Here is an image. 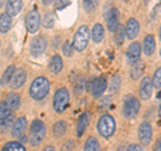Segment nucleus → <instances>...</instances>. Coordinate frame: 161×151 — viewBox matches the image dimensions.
<instances>
[{"instance_id": "nucleus-1", "label": "nucleus", "mask_w": 161, "mask_h": 151, "mask_svg": "<svg viewBox=\"0 0 161 151\" xmlns=\"http://www.w3.org/2000/svg\"><path fill=\"white\" fill-rule=\"evenodd\" d=\"M50 91V83L46 78L39 76L32 82L31 87H30V95L35 100H40L47 96V94Z\"/></svg>"}, {"instance_id": "nucleus-2", "label": "nucleus", "mask_w": 161, "mask_h": 151, "mask_svg": "<svg viewBox=\"0 0 161 151\" xmlns=\"http://www.w3.org/2000/svg\"><path fill=\"white\" fill-rule=\"evenodd\" d=\"M44 135H46V126L42 120L35 119L31 124V128H30V143L32 146H38L43 140Z\"/></svg>"}, {"instance_id": "nucleus-3", "label": "nucleus", "mask_w": 161, "mask_h": 151, "mask_svg": "<svg viewBox=\"0 0 161 151\" xmlns=\"http://www.w3.org/2000/svg\"><path fill=\"white\" fill-rule=\"evenodd\" d=\"M98 133L102 135L103 138H110L115 131V120L112 115H103L102 118L98 120L97 124Z\"/></svg>"}, {"instance_id": "nucleus-4", "label": "nucleus", "mask_w": 161, "mask_h": 151, "mask_svg": "<svg viewBox=\"0 0 161 151\" xmlns=\"http://www.w3.org/2000/svg\"><path fill=\"white\" fill-rule=\"evenodd\" d=\"M70 102V94L66 88H59L57 92L54 95V99H53V106H54V110L57 112H63L64 110L67 108Z\"/></svg>"}, {"instance_id": "nucleus-5", "label": "nucleus", "mask_w": 161, "mask_h": 151, "mask_svg": "<svg viewBox=\"0 0 161 151\" xmlns=\"http://www.w3.org/2000/svg\"><path fill=\"white\" fill-rule=\"evenodd\" d=\"M90 39V32H89V27L87 26H80L78 28V31L74 35V42H73V47L77 51H83L86 48L87 43Z\"/></svg>"}, {"instance_id": "nucleus-6", "label": "nucleus", "mask_w": 161, "mask_h": 151, "mask_svg": "<svg viewBox=\"0 0 161 151\" xmlns=\"http://www.w3.org/2000/svg\"><path fill=\"white\" fill-rule=\"evenodd\" d=\"M140 111V102L137 98L134 96H128L124 102V115L125 118L132 119Z\"/></svg>"}, {"instance_id": "nucleus-7", "label": "nucleus", "mask_w": 161, "mask_h": 151, "mask_svg": "<svg viewBox=\"0 0 161 151\" xmlns=\"http://www.w3.org/2000/svg\"><path fill=\"white\" fill-rule=\"evenodd\" d=\"M26 26H27L28 32H31V34L38 32L39 26H40V16H39V12L36 11V9H32V11H30L27 13Z\"/></svg>"}, {"instance_id": "nucleus-8", "label": "nucleus", "mask_w": 161, "mask_h": 151, "mask_svg": "<svg viewBox=\"0 0 161 151\" xmlns=\"http://www.w3.org/2000/svg\"><path fill=\"white\" fill-rule=\"evenodd\" d=\"M152 126H150L148 122H144L141 123L140 128H138V138H140V142L142 143L144 146H148L150 143V139H152Z\"/></svg>"}, {"instance_id": "nucleus-9", "label": "nucleus", "mask_w": 161, "mask_h": 151, "mask_svg": "<svg viewBox=\"0 0 161 151\" xmlns=\"http://www.w3.org/2000/svg\"><path fill=\"white\" fill-rule=\"evenodd\" d=\"M47 47V40L44 36H38L35 38L32 42H31V48H30V51L34 56H39V55H42L44 52V49Z\"/></svg>"}, {"instance_id": "nucleus-10", "label": "nucleus", "mask_w": 161, "mask_h": 151, "mask_svg": "<svg viewBox=\"0 0 161 151\" xmlns=\"http://www.w3.org/2000/svg\"><path fill=\"white\" fill-rule=\"evenodd\" d=\"M106 79H105L103 76H98L95 78L93 82H92V94L94 95L95 98H99L101 95L103 94V91L106 90Z\"/></svg>"}, {"instance_id": "nucleus-11", "label": "nucleus", "mask_w": 161, "mask_h": 151, "mask_svg": "<svg viewBox=\"0 0 161 151\" xmlns=\"http://www.w3.org/2000/svg\"><path fill=\"white\" fill-rule=\"evenodd\" d=\"M152 92H153V83L149 78L145 76L142 79V82H141V86H140V96L147 100L152 96Z\"/></svg>"}, {"instance_id": "nucleus-12", "label": "nucleus", "mask_w": 161, "mask_h": 151, "mask_svg": "<svg viewBox=\"0 0 161 151\" xmlns=\"http://www.w3.org/2000/svg\"><path fill=\"white\" fill-rule=\"evenodd\" d=\"M106 23H108V28L110 32H114L118 27V11L115 8L109 9L106 12Z\"/></svg>"}, {"instance_id": "nucleus-13", "label": "nucleus", "mask_w": 161, "mask_h": 151, "mask_svg": "<svg viewBox=\"0 0 161 151\" xmlns=\"http://www.w3.org/2000/svg\"><path fill=\"white\" fill-rule=\"evenodd\" d=\"M26 128H27V119L24 117H19L12 126V135L15 138L22 137L24 131H26Z\"/></svg>"}, {"instance_id": "nucleus-14", "label": "nucleus", "mask_w": 161, "mask_h": 151, "mask_svg": "<svg viewBox=\"0 0 161 151\" xmlns=\"http://www.w3.org/2000/svg\"><path fill=\"white\" fill-rule=\"evenodd\" d=\"M26 82V72L22 68L15 70V72L11 78V87L12 88H20Z\"/></svg>"}, {"instance_id": "nucleus-15", "label": "nucleus", "mask_w": 161, "mask_h": 151, "mask_svg": "<svg viewBox=\"0 0 161 151\" xmlns=\"http://www.w3.org/2000/svg\"><path fill=\"white\" fill-rule=\"evenodd\" d=\"M140 32V24L136 19H129L126 23V28H125V34L129 39H134Z\"/></svg>"}, {"instance_id": "nucleus-16", "label": "nucleus", "mask_w": 161, "mask_h": 151, "mask_svg": "<svg viewBox=\"0 0 161 151\" xmlns=\"http://www.w3.org/2000/svg\"><path fill=\"white\" fill-rule=\"evenodd\" d=\"M89 122H90V112L89 111H85L79 117L78 123H77V134H78V137H82L83 133L86 131V128H87V126H89Z\"/></svg>"}, {"instance_id": "nucleus-17", "label": "nucleus", "mask_w": 161, "mask_h": 151, "mask_svg": "<svg viewBox=\"0 0 161 151\" xmlns=\"http://www.w3.org/2000/svg\"><path fill=\"white\" fill-rule=\"evenodd\" d=\"M140 54H141V46L140 43H132L128 48V52H126V56H128V60L130 63H134L137 62V60L140 59Z\"/></svg>"}, {"instance_id": "nucleus-18", "label": "nucleus", "mask_w": 161, "mask_h": 151, "mask_svg": "<svg viewBox=\"0 0 161 151\" xmlns=\"http://www.w3.org/2000/svg\"><path fill=\"white\" fill-rule=\"evenodd\" d=\"M22 0H8L7 3V13L9 16H16L22 11Z\"/></svg>"}, {"instance_id": "nucleus-19", "label": "nucleus", "mask_w": 161, "mask_h": 151, "mask_svg": "<svg viewBox=\"0 0 161 151\" xmlns=\"http://www.w3.org/2000/svg\"><path fill=\"white\" fill-rule=\"evenodd\" d=\"M48 68H50V71L54 72V74L60 72L62 71V68H63L62 58H60L59 55H54V56L51 58V60H50V63H48Z\"/></svg>"}, {"instance_id": "nucleus-20", "label": "nucleus", "mask_w": 161, "mask_h": 151, "mask_svg": "<svg viewBox=\"0 0 161 151\" xmlns=\"http://www.w3.org/2000/svg\"><path fill=\"white\" fill-rule=\"evenodd\" d=\"M156 49V40L153 35H147L144 38V52L147 55H152Z\"/></svg>"}, {"instance_id": "nucleus-21", "label": "nucleus", "mask_w": 161, "mask_h": 151, "mask_svg": "<svg viewBox=\"0 0 161 151\" xmlns=\"http://www.w3.org/2000/svg\"><path fill=\"white\" fill-rule=\"evenodd\" d=\"M12 26V20H11V16L6 12L3 15H0V32L6 34L9 31V28Z\"/></svg>"}, {"instance_id": "nucleus-22", "label": "nucleus", "mask_w": 161, "mask_h": 151, "mask_svg": "<svg viewBox=\"0 0 161 151\" xmlns=\"http://www.w3.org/2000/svg\"><path fill=\"white\" fill-rule=\"evenodd\" d=\"M144 68H145V64L142 62H134L133 66H132V70H130V76L132 79H138L141 75L144 74Z\"/></svg>"}, {"instance_id": "nucleus-23", "label": "nucleus", "mask_w": 161, "mask_h": 151, "mask_svg": "<svg viewBox=\"0 0 161 151\" xmlns=\"http://www.w3.org/2000/svg\"><path fill=\"white\" fill-rule=\"evenodd\" d=\"M92 38H93V42L94 43H99V42H102V40H103L105 31H103V27L101 26V24H95V26L93 27Z\"/></svg>"}, {"instance_id": "nucleus-24", "label": "nucleus", "mask_w": 161, "mask_h": 151, "mask_svg": "<svg viewBox=\"0 0 161 151\" xmlns=\"http://www.w3.org/2000/svg\"><path fill=\"white\" fill-rule=\"evenodd\" d=\"M6 103L8 104V107L11 108V110H18L19 106H20V98H19V95L18 94H14V92L8 94Z\"/></svg>"}, {"instance_id": "nucleus-25", "label": "nucleus", "mask_w": 161, "mask_h": 151, "mask_svg": "<svg viewBox=\"0 0 161 151\" xmlns=\"http://www.w3.org/2000/svg\"><path fill=\"white\" fill-rule=\"evenodd\" d=\"M55 22H57V16H55V13L53 11H48V12L44 13V16H43V26L46 28L54 27Z\"/></svg>"}, {"instance_id": "nucleus-26", "label": "nucleus", "mask_w": 161, "mask_h": 151, "mask_svg": "<svg viewBox=\"0 0 161 151\" xmlns=\"http://www.w3.org/2000/svg\"><path fill=\"white\" fill-rule=\"evenodd\" d=\"M2 151H26V148L20 142H8L3 146Z\"/></svg>"}, {"instance_id": "nucleus-27", "label": "nucleus", "mask_w": 161, "mask_h": 151, "mask_svg": "<svg viewBox=\"0 0 161 151\" xmlns=\"http://www.w3.org/2000/svg\"><path fill=\"white\" fill-rule=\"evenodd\" d=\"M66 128H67V126L66 123L63 122V120H59V122H57L54 124V128H53V133L55 137H62V135L66 133Z\"/></svg>"}, {"instance_id": "nucleus-28", "label": "nucleus", "mask_w": 161, "mask_h": 151, "mask_svg": "<svg viewBox=\"0 0 161 151\" xmlns=\"http://www.w3.org/2000/svg\"><path fill=\"white\" fill-rule=\"evenodd\" d=\"M15 66H9L7 70H6V72L3 74V76H2V79H0V83H2V86H6L9 80H11V78H12V75H14V72H15Z\"/></svg>"}, {"instance_id": "nucleus-29", "label": "nucleus", "mask_w": 161, "mask_h": 151, "mask_svg": "<svg viewBox=\"0 0 161 151\" xmlns=\"http://www.w3.org/2000/svg\"><path fill=\"white\" fill-rule=\"evenodd\" d=\"M85 151H99V143L95 138H89L85 143Z\"/></svg>"}, {"instance_id": "nucleus-30", "label": "nucleus", "mask_w": 161, "mask_h": 151, "mask_svg": "<svg viewBox=\"0 0 161 151\" xmlns=\"http://www.w3.org/2000/svg\"><path fill=\"white\" fill-rule=\"evenodd\" d=\"M114 32H115V43H117L118 46H121V44L124 43V40H125V36H126V34H125V28L122 26H118Z\"/></svg>"}, {"instance_id": "nucleus-31", "label": "nucleus", "mask_w": 161, "mask_h": 151, "mask_svg": "<svg viewBox=\"0 0 161 151\" xmlns=\"http://www.w3.org/2000/svg\"><path fill=\"white\" fill-rule=\"evenodd\" d=\"M12 110L8 107V104L6 102H0V120L6 119L7 117H9L12 112Z\"/></svg>"}, {"instance_id": "nucleus-32", "label": "nucleus", "mask_w": 161, "mask_h": 151, "mask_svg": "<svg viewBox=\"0 0 161 151\" xmlns=\"http://www.w3.org/2000/svg\"><path fill=\"white\" fill-rule=\"evenodd\" d=\"M119 86H121V79L118 75H113L112 79H110V91L112 92H115V91H118V88H119Z\"/></svg>"}, {"instance_id": "nucleus-33", "label": "nucleus", "mask_w": 161, "mask_h": 151, "mask_svg": "<svg viewBox=\"0 0 161 151\" xmlns=\"http://www.w3.org/2000/svg\"><path fill=\"white\" fill-rule=\"evenodd\" d=\"M97 0H83V8L86 9V12H93L97 8Z\"/></svg>"}, {"instance_id": "nucleus-34", "label": "nucleus", "mask_w": 161, "mask_h": 151, "mask_svg": "<svg viewBox=\"0 0 161 151\" xmlns=\"http://www.w3.org/2000/svg\"><path fill=\"white\" fill-rule=\"evenodd\" d=\"M62 52L66 55V56H71L73 52H74V47H73V43L71 42H64L63 46H62Z\"/></svg>"}, {"instance_id": "nucleus-35", "label": "nucleus", "mask_w": 161, "mask_h": 151, "mask_svg": "<svg viewBox=\"0 0 161 151\" xmlns=\"http://www.w3.org/2000/svg\"><path fill=\"white\" fill-rule=\"evenodd\" d=\"M153 87L156 88H160L161 87V68H157L154 72V76H153Z\"/></svg>"}, {"instance_id": "nucleus-36", "label": "nucleus", "mask_w": 161, "mask_h": 151, "mask_svg": "<svg viewBox=\"0 0 161 151\" xmlns=\"http://www.w3.org/2000/svg\"><path fill=\"white\" fill-rule=\"evenodd\" d=\"M12 123H14V115L11 114V115H9V117H7L6 119L0 120V127H2V128H8Z\"/></svg>"}, {"instance_id": "nucleus-37", "label": "nucleus", "mask_w": 161, "mask_h": 151, "mask_svg": "<svg viewBox=\"0 0 161 151\" xmlns=\"http://www.w3.org/2000/svg\"><path fill=\"white\" fill-rule=\"evenodd\" d=\"M69 4H70V0H57V2H55V8L63 9L64 7H67Z\"/></svg>"}, {"instance_id": "nucleus-38", "label": "nucleus", "mask_w": 161, "mask_h": 151, "mask_svg": "<svg viewBox=\"0 0 161 151\" xmlns=\"http://www.w3.org/2000/svg\"><path fill=\"white\" fill-rule=\"evenodd\" d=\"M73 148H74V142H67L62 147V151H73Z\"/></svg>"}, {"instance_id": "nucleus-39", "label": "nucleus", "mask_w": 161, "mask_h": 151, "mask_svg": "<svg viewBox=\"0 0 161 151\" xmlns=\"http://www.w3.org/2000/svg\"><path fill=\"white\" fill-rule=\"evenodd\" d=\"M128 151H144V150H142V147H141V146H138V144H132V146H129Z\"/></svg>"}, {"instance_id": "nucleus-40", "label": "nucleus", "mask_w": 161, "mask_h": 151, "mask_svg": "<svg viewBox=\"0 0 161 151\" xmlns=\"http://www.w3.org/2000/svg\"><path fill=\"white\" fill-rule=\"evenodd\" d=\"M154 151H161V140L157 139V142L154 144Z\"/></svg>"}, {"instance_id": "nucleus-41", "label": "nucleus", "mask_w": 161, "mask_h": 151, "mask_svg": "<svg viewBox=\"0 0 161 151\" xmlns=\"http://www.w3.org/2000/svg\"><path fill=\"white\" fill-rule=\"evenodd\" d=\"M27 142V137H23V135H22V137H20V143H26Z\"/></svg>"}, {"instance_id": "nucleus-42", "label": "nucleus", "mask_w": 161, "mask_h": 151, "mask_svg": "<svg viewBox=\"0 0 161 151\" xmlns=\"http://www.w3.org/2000/svg\"><path fill=\"white\" fill-rule=\"evenodd\" d=\"M44 151H55V148L53 147V146H47V147L44 148Z\"/></svg>"}, {"instance_id": "nucleus-43", "label": "nucleus", "mask_w": 161, "mask_h": 151, "mask_svg": "<svg viewBox=\"0 0 161 151\" xmlns=\"http://www.w3.org/2000/svg\"><path fill=\"white\" fill-rule=\"evenodd\" d=\"M54 2V0H43V4H46V6H48V4H51Z\"/></svg>"}, {"instance_id": "nucleus-44", "label": "nucleus", "mask_w": 161, "mask_h": 151, "mask_svg": "<svg viewBox=\"0 0 161 151\" xmlns=\"http://www.w3.org/2000/svg\"><path fill=\"white\" fill-rule=\"evenodd\" d=\"M4 6V0H0V8H2Z\"/></svg>"}, {"instance_id": "nucleus-45", "label": "nucleus", "mask_w": 161, "mask_h": 151, "mask_svg": "<svg viewBox=\"0 0 161 151\" xmlns=\"http://www.w3.org/2000/svg\"><path fill=\"white\" fill-rule=\"evenodd\" d=\"M125 2H129V0H125Z\"/></svg>"}]
</instances>
